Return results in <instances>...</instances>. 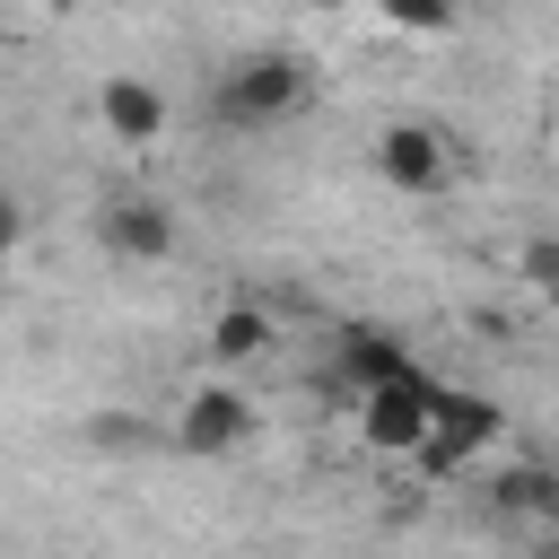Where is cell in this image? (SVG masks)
Instances as JSON below:
<instances>
[{
	"label": "cell",
	"instance_id": "277c9868",
	"mask_svg": "<svg viewBox=\"0 0 559 559\" xmlns=\"http://www.w3.org/2000/svg\"><path fill=\"white\" fill-rule=\"evenodd\" d=\"M498 428H507V419H498V402H489V393H445V402H437V428H428V445H419L411 463H419L428 480H454V472H463Z\"/></svg>",
	"mask_w": 559,
	"mask_h": 559
},
{
	"label": "cell",
	"instance_id": "3957f363",
	"mask_svg": "<svg viewBox=\"0 0 559 559\" xmlns=\"http://www.w3.org/2000/svg\"><path fill=\"white\" fill-rule=\"evenodd\" d=\"M376 175H384L393 192H411V201L445 192V183H454L445 131H437V122H384V131H376Z\"/></svg>",
	"mask_w": 559,
	"mask_h": 559
},
{
	"label": "cell",
	"instance_id": "30bf717a",
	"mask_svg": "<svg viewBox=\"0 0 559 559\" xmlns=\"http://www.w3.org/2000/svg\"><path fill=\"white\" fill-rule=\"evenodd\" d=\"M271 341H280V323H271L262 306H218V314H210V358H218V367H245V358H262Z\"/></svg>",
	"mask_w": 559,
	"mask_h": 559
},
{
	"label": "cell",
	"instance_id": "ba28073f",
	"mask_svg": "<svg viewBox=\"0 0 559 559\" xmlns=\"http://www.w3.org/2000/svg\"><path fill=\"white\" fill-rule=\"evenodd\" d=\"M402 367H419L384 323H341V341H332V376L349 384V393H367V384H384V376H402Z\"/></svg>",
	"mask_w": 559,
	"mask_h": 559
},
{
	"label": "cell",
	"instance_id": "9c48e42d",
	"mask_svg": "<svg viewBox=\"0 0 559 559\" xmlns=\"http://www.w3.org/2000/svg\"><path fill=\"white\" fill-rule=\"evenodd\" d=\"M489 507H498V515H542V524H559V472L507 463V472H489Z\"/></svg>",
	"mask_w": 559,
	"mask_h": 559
},
{
	"label": "cell",
	"instance_id": "5b68a950",
	"mask_svg": "<svg viewBox=\"0 0 559 559\" xmlns=\"http://www.w3.org/2000/svg\"><path fill=\"white\" fill-rule=\"evenodd\" d=\"M96 236H105L114 262H166V253H175V210H166L157 192H114V201L96 210Z\"/></svg>",
	"mask_w": 559,
	"mask_h": 559
},
{
	"label": "cell",
	"instance_id": "7a4b0ae2",
	"mask_svg": "<svg viewBox=\"0 0 559 559\" xmlns=\"http://www.w3.org/2000/svg\"><path fill=\"white\" fill-rule=\"evenodd\" d=\"M437 402H445V384L428 367H402V376L367 384L358 393V445L384 454V463H411L428 445V428H437Z\"/></svg>",
	"mask_w": 559,
	"mask_h": 559
},
{
	"label": "cell",
	"instance_id": "7c38bea8",
	"mask_svg": "<svg viewBox=\"0 0 559 559\" xmlns=\"http://www.w3.org/2000/svg\"><path fill=\"white\" fill-rule=\"evenodd\" d=\"M524 280H533V297L559 314V245H550V236H533V245H524Z\"/></svg>",
	"mask_w": 559,
	"mask_h": 559
},
{
	"label": "cell",
	"instance_id": "52a82bcc",
	"mask_svg": "<svg viewBox=\"0 0 559 559\" xmlns=\"http://www.w3.org/2000/svg\"><path fill=\"white\" fill-rule=\"evenodd\" d=\"M96 122H105V140L148 148V140H166V96H157L140 70H114V79L96 87Z\"/></svg>",
	"mask_w": 559,
	"mask_h": 559
},
{
	"label": "cell",
	"instance_id": "8992f818",
	"mask_svg": "<svg viewBox=\"0 0 559 559\" xmlns=\"http://www.w3.org/2000/svg\"><path fill=\"white\" fill-rule=\"evenodd\" d=\"M253 437V402L236 384H192L183 411H175V445L183 454H236Z\"/></svg>",
	"mask_w": 559,
	"mask_h": 559
},
{
	"label": "cell",
	"instance_id": "4fadbf2b",
	"mask_svg": "<svg viewBox=\"0 0 559 559\" xmlns=\"http://www.w3.org/2000/svg\"><path fill=\"white\" fill-rule=\"evenodd\" d=\"M87 437H96V445H148V428H140L131 411H96V419H87Z\"/></svg>",
	"mask_w": 559,
	"mask_h": 559
},
{
	"label": "cell",
	"instance_id": "5bb4252c",
	"mask_svg": "<svg viewBox=\"0 0 559 559\" xmlns=\"http://www.w3.org/2000/svg\"><path fill=\"white\" fill-rule=\"evenodd\" d=\"M17 245H26V201H17V192H0V262H9Z\"/></svg>",
	"mask_w": 559,
	"mask_h": 559
},
{
	"label": "cell",
	"instance_id": "6da1fadb",
	"mask_svg": "<svg viewBox=\"0 0 559 559\" xmlns=\"http://www.w3.org/2000/svg\"><path fill=\"white\" fill-rule=\"evenodd\" d=\"M306 96H314V79H306V61L297 52H245V61H227L218 70V122L227 131H280L288 114H306Z\"/></svg>",
	"mask_w": 559,
	"mask_h": 559
},
{
	"label": "cell",
	"instance_id": "8fae6325",
	"mask_svg": "<svg viewBox=\"0 0 559 559\" xmlns=\"http://www.w3.org/2000/svg\"><path fill=\"white\" fill-rule=\"evenodd\" d=\"M454 9H463V0H376V17H384V26H402V35H445V26H454Z\"/></svg>",
	"mask_w": 559,
	"mask_h": 559
}]
</instances>
